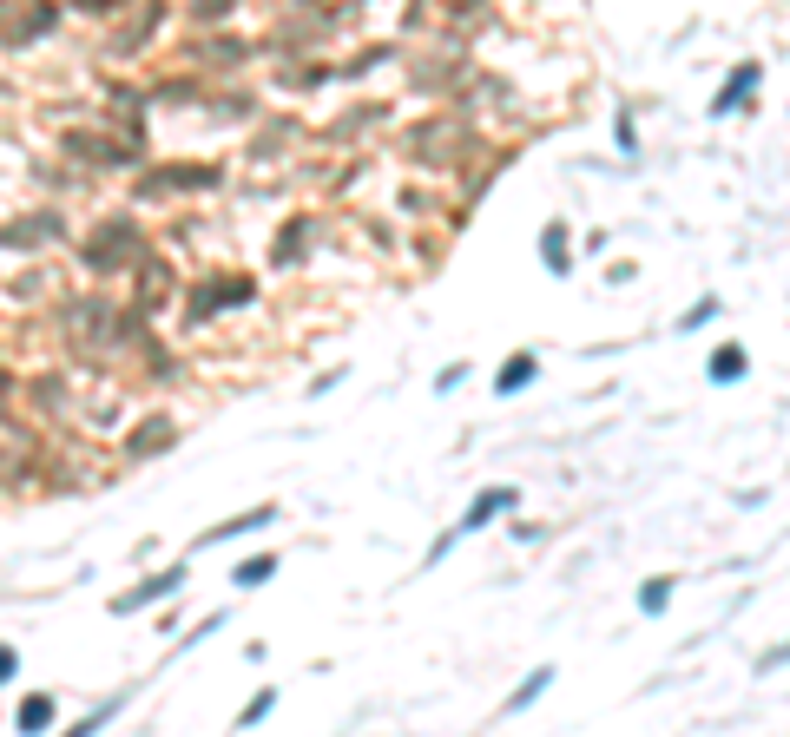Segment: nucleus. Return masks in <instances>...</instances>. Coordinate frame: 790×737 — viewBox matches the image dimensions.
Instances as JSON below:
<instances>
[{
  "instance_id": "obj_1",
  "label": "nucleus",
  "mask_w": 790,
  "mask_h": 737,
  "mask_svg": "<svg viewBox=\"0 0 790 737\" xmlns=\"http://www.w3.org/2000/svg\"><path fill=\"white\" fill-rule=\"evenodd\" d=\"M53 323H60L66 343H86V349L126 343V310L106 303V297H66L60 310H53Z\"/></svg>"
},
{
  "instance_id": "obj_2",
  "label": "nucleus",
  "mask_w": 790,
  "mask_h": 737,
  "mask_svg": "<svg viewBox=\"0 0 790 737\" xmlns=\"http://www.w3.org/2000/svg\"><path fill=\"white\" fill-rule=\"evenodd\" d=\"M461 152H474V139L455 112H435V119L402 132V158H415V165H461Z\"/></svg>"
},
{
  "instance_id": "obj_3",
  "label": "nucleus",
  "mask_w": 790,
  "mask_h": 737,
  "mask_svg": "<svg viewBox=\"0 0 790 737\" xmlns=\"http://www.w3.org/2000/svg\"><path fill=\"white\" fill-rule=\"evenodd\" d=\"M145 257V237L132 231V218H106L86 244H79V264L86 270H126V264H139Z\"/></svg>"
},
{
  "instance_id": "obj_4",
  "label": "nucleus",
  "mask_w": 790,
  "mask_h": 737,
  "mask_svg": "<svg viewBox=\"0 0 790 737\" xmlns=\"http://www.w3.org/2000/svg\"><path fill=\"white\" fill-rule=\"evenodd\" d=\"M158 20H165V0H132V14L106 33V53H112V60H132V53H145V40L158 33Z\"/></svg>"
},
{
  "instance_id": "obj_5",
  "label": "nucleus",
  "mask_w": 790,
  "mask_h": 737,
  "mask_svg": "<svg viewBox=\"0 0 790 737\" xmlns=\"http://www.w3.org/2000/svg\"><path fill=\"white\" fill-rule=\"evenodd\" d=\"M237 303H251V277H205V283L185 297V316H191V323H205V316L237 310Z\"/></svg>"
},
{
  "instance_id": "obj_6",
  "label": "nucleus",
  "mask_w": 790,
  "mask_h": 737,
  "mask_svg": "<svg viewBox=\"0 0 790 737\" xmlns=\"http://www.w3.org/2000/svg\"><path fill=\"white\" fill-rule=\"evenodd\" d=\"M758 86H764V66H758V60H738V66L725 73V86L711 93V119H731V112H744Z\"/></svg>"
},
{
  "instance_id": "obj_7",
  "label": "nucleus",
  "mask_w": 790,
  "mask_h": 737,
  "mask_svg": "<svg viewBox=\"0 0 790 737\" xmlns=\"http://www.w3.org/2000/svg\"><path fill=\"white\" fill-rule=\"evenodd\" d=\"M514 507H521V494H514L507 481H501V487H481V494L468 501V514L455 520V540H461V534H481V527H488L494 514H514Z\"/></svg>"
},
{
  "instance_id": "obj_8",
  "label": "nucleus",
  "mask_w": 790,
  "mask_h": 737,
  "mask_svg": "<svg viewBox=\"0 0 790 737\" xmlns=\"http://www.w3.org/2000/svg\"><path fill=\"white\" fill-rule=\"evenodd\" d=\"M172 441H178V422H172V415H145V422H139V428H132V435H126V461H132V468H139V461L165 455Z\"/></svg>"
},
{
  "instance_id": "obj_9",
  "label": "nucleus",
  "mask_w": 790,
  "mask_h": 737,
  "mask_svg": "<svg viewBox=\"0 0 790 737\" xmlns=\"http://www.w3.org/2000/svg\"><path fill=\"white\" fill-rule=\"evenodd\" d=\"M73 165H139V152L132 145H112V139H93V132H73V139L60 145Z\"/></svg>"
},
{
  "instance_id": "obj_10",
  "label": "nucleus",
  "mask_w": 790,
  "mask_h": 737,
  "mask_svg": "<svg viewBox=\"0 0 790 737\" xmlns=\"http://www.w3.org/2000/svg\"><path fill=\"white\" fill-rule=\"evenodd\" d=\"M205 185H218L211 165H158V172L139 185V198H158V191H205Z\"/></svg>"
},
{
  "instance_id": "obj_11",
  "label": "nucleus",
  "mask_w": 790,
  "mask_h": 737,
  "mask_svg": "<svg viewBox=\"0 0 790 737\" xmlns=\"http://www.w3.org/2000/svg\"><path fill=\"white\" fill-rule=\"evenodd\" d=\"M60 20V7L53 0H27V14H20V0L7 7V47H27V40H40V33Z\"/></svg>"
},
{
  "instance_id": "obj_12",
  "label": "nucleus",
  "mask_w": 790,
  "mask_h": 737,
  "mask_svg": "<svg viewBox=\"0 0 790 737\" xmlns=\"http://www.w3.org/2000/svg\"><path fill=\"white\" fill-rule=\"evenodd\" d=\"M132 270H139V310H145V316H152V310H165V297H172V264L145 251Z\"/></svg>"
},
{
  "instance_id": "obj_13",
  "label": "nucleus",
  "mask_w": 790,
  "mask_h": 737,
  "mask_svg": "<svg viewBox=\"0 0 790 737\" xmlns=\"http://www.w3.org/2000/svg\"><path fill=\"white\" fill-rule=\"evenodd\" d=\"M185 580H191L185 566H165V573H152L145 586H132V593H119V599H112V612H139V606H158V599H165V593H178Z\"/></svg>"
},
{
  "instance_id": "obj_14",
  "label": "nucleus",
  "mask_w": 790,
  "mask_h": 737,
  "mask_svg": "<svg viewBox=\"0 0 790 737\" xmlns=\"http://www.w3.org/2000/svg\"><path fill=\"white\" fill-rule=\"evenodd\" d=\"M251 53H257V47H244V40H224V33H218V40H198V47H191V66H198V73H205V66H244Z\"/></svg>"
},
{
  "instance_id": "obj_15",
  "label": "nucleus",
  "mask_w": 790,
  "mask_h": 737,
  "mask_svg": "<svg viewBox=\"0 0 790 737\" xmlns=\"http://www.w3.org/2000/svg\"><path fill=\"white\" fill-rule=\"evenodd\" d=\"M270 520H277V507H251V514H237V520H224V527H211L205 547H231L237 534H264Z\"/></svg>"
},
{
  "instance_id": "obj_16",
  "label": "nucleus",
  "mask_w": 790,
  "mask_h": 737,
  "mask_svg": "<svg viewBox=\"0 0 790 737\" xmlns=\"http://www.w3.org/2000/svg\"><path fill=\"white\" fill-rule=\"evenodd\" d=\"M534 376H540V356H507V369L494 376V395H521V389H534Z\"/></svg>"
},
{
  "instance_id": "obj_17",
  "label": "nucleus",
  "mask_w": 790,
  "mask_h": 737,
  "mask_svg": "<svg viewBox=\"0 0 790 737\" xmlns=\"http://www.w3.org/2000/svg\"><path fill=\"white\" fill-rule=\"evenodd\" d=\"M744 369H751V356H744L738 343H718V349H711V362H705L711 382H744Z\"/></svg>"
},
{
  "instance_id": "obj_18",
  "label": "nucleus",
  "mask_w": 790,
  "mask_h": 737,
  "mask_svg": "<svg viewBox=\"0 0 790 737\" xmlns=\"http://www.w3.org/2000/svg\"><path fill=\"white\" fill-rule=\"evenodd\" d=\"M435 14H461V20H474V14H481V0H409V27H428Z\"/></svg>"
},
{
  "instance_id": "obj_19",
  "label": "nucleus",
  "mask_w": 790,
  "mask_h": 737,
  "mask_svg": "<svg viewBox=\"0 0 790 737\" xmlns=\"http://www.w3.org/2000/svg\"><path fill=\"white\" fill-rule=\"evenodd\" d=\"M540 264H547L553 277H567V270H573V257H567V224H547V231H540Z\"/></svg>"
},
{
  "instance_id": "obj_20",
  "label": "nucleus",
  "mask_w": 790,
  "mask_h": 737,
  "mask_svg": "<svg viewBox=\"0 0 790 737\" xmlns=\"http://www.w3.org/2000/svg\"><path fill=\"white\" fill-rule=\"evenodd\" d=\"M303 244H310V218H297V224H284V237H277V257H270V264H277V270H290V264H303Z\"/></svg>"
},
{
  "instance_id": "obj_21",
  "label": "nucleus",
  "mask_w": 790,
  "mask_h": 737,
  "mask_svg": "<svg viewBox=\"0 0 790 737\" xmlns=\"http://www.w3.org/2000/svg\"><path fill=\"white\" fill-rule=\"evenodd\" d=\"M53 224H60V218H27V224H7V257H20V251H33V244H40V237H47L53 231Z\"/></svg>"
},
{
  "instance_id": "obj_22",
  "label": "nucleus",
  "mask_w": 790,
  "mask_h": 737,
  "mask_svg": "<svg viewBox=\"0 0 790 737\" xmlns=\"http://www.w3.org/2000/svg\"><path fill=\"white\" fill-rule=\"evenodd\" d=\"M106 99H112V112H119V119L139 132V119H145V106H152V93H139V86H112Z\"/></svg>"
},
{
  "instance_id": "obj_23",
  "label": "nucleus",
  "mask_w": 790,
  "mask_h": 737,
  "mask_svg": "<svg viewBox=\"0 0 790 737\" xmlns=\"http://www.w3.org/2000/svg\"><path fill=\"white\" fill-rule=\"evenodd\" d=\"M152 99H165V106H191V99H205V86H198L191 73H178V79H158Z\"/></svg>"
},
{
  "instance_id": "obj_24",
  "label": "nucleus",
  "mask_w": 790,
  "mask_h": 737,
  "mask_svg": "<svg viewBox=\"0 0 790 737\" xmlns=\"http://www.w3.org/2000/svg\"><path fill=\"white\" fill-rule=\"evenodd\" d=\"M14 724H20V731H53V698H40V691H33V698H20Z\"/></svg>"
},
{
  "instance_id": "obj_25",
  "label": "nucleus",
  "mask_w": 790,
  "mask_h": 737,
  "mask_svg": "<svg viewBox=\"0 0 790 737\" xmlns=\"http://www.w3.org/2000/svg\"><path fill=\"white\" fill-rule=\"evenodd\" d=\"M553 685V665H540V672H527L521 678V691H514V698H507V711H527V705H540V691Z\"/></svg>"
},
{
  "instance_id": "obj_26",
  "label": "nucleus",
  "mask_w": 790,
  "mask_h": 737,
  "mask_svg": "<svg viewBox=\"0 0 790 737\" xmlns=\"http://www.w3.org/2000/svg\"><path fill=\"white\" fill-rule=\"evenodd\" d=\"M270 573H277V560L270 553H251V560H237V573H231V586H264Z\"/></svg>"
},
{
  "instance_id": "obj_27",
  "label": "nucleus",
  "mask_w": 790,
  "mask_h": 737,
  "mask_svg": "<svg viewBox=\"0 0 790 737\" xmlns=\"http://www.w3.org/2000/svg\"><path fill=\"white\" fill-rule=\"evenodd\" d=\"M665 606H672V580H646V586H639V612H652V619H659Z\"/></svg>"
},
{
  "instance_id": "obj_28",
  "label": "nucleus",
  "mask_w": 790,
  "mask_h": 737,
  "mask_svg": "<svg viewBox=\"0 0 790 737\" xmlns=\"http://www.w3.org/2000/svg\"><path fill=\"white\" fill-rule=\"evenodd\" d=\"M270 711H277V691H257L251 705L237 711V731H251V724H264V718H270Z\"/></svg>"
},
{
  "instance_id": "obj_29",
  "label": "nucleus",
  "mask_w": 790,
  "mask_h": 737,
  "mask_svg": "<svg viewBox=\"0 0 790 737\" xmlns=\"http://www.w3.org/2000/svg\"><path fill=\"white\" fill-rule=\"evenodd\" d=\"M718 310H725V303H718V297H698L692 310L679 316V330H705V323H711V316H718Z\"/></svg>"
},
{
  "instance_id": "obj_30",
  "label": "nucleus",
  "mask_w": 790,
  "mask_h": 737,
  "mask_svg": "<svg viewBox=\"0 0 790 737\" xmlns=\"http://www.w3.org/2000/svg\"><path fill=\"white\" fill-rule=\"evenodd\" d=\"M185 7H191V20H205V27H211V20H224V14H231L237 0H185Z\"/></svg>"
},
{
  "instance_id": "obj_31",
  "label": "nucleus",
  "mask_w": 790,
  "mask_h": 737,
  "mask_svg": "<svg viewBox=\"0 0 790 737\" xmlns=\"http://www.w3.org/2000/svg\"><path fill=\"white\" fill-rule=\"evenodd\" d=\"M613 139H619V152H639V126H632V112H613Z\"/></svg>"
},
{
  "instance_id": "obj_32",
  "label": "nucleus",
  "mask_w": 790,
  "mask_h": 737,
  "mask_svg": "<svg viewBox=\"0 0 790 737\" xmlns=\"http://www.w3.org/2000/svg\"><path fill=\"white\" fill-rule=\"evenodd\" d=\"M461 382H468V369H461V362H448L442 376H435V389H442V395H448V389H461Z\"/></svg>"
},
{
  "instance_id": "obj_33",
  "label": "nucleus",
  "mask_w": 790,
  "mask_h": 737,
  "mask_svg": "<svg viewBox=\"0 0 790 737\" xmlns=\"http://www.w3.org/2000/svg\"><path fill=\"white\" fill-rule=\"evenodd\" d=\"M79 14H112V7H132V0H73Z\"/></svg>"
}]
</instances>
